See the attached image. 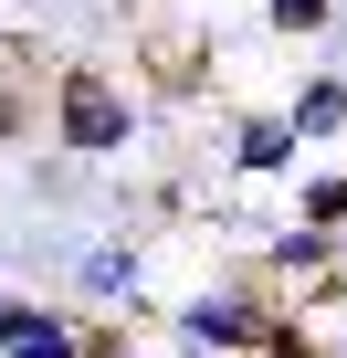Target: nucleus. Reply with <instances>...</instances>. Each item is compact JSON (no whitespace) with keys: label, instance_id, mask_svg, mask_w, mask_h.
Listing matches in <instances>:
<instances>
[{"label":"nucleus","instance_id":"obj_12","mask_svg":"<svg viewBox=\"0 0 347 358\" xmlns=\"http://www.w3.org/2000/svg\"><path fill=\"white\" fill-rule=\"evenodd\" d=\"M0 306H11V295H0Z\"/></svg>","mask_w":347,"mask_h":358},{"label":"nucleus","instance_id":"obj_11","mask_svg":"<svg viewBox=\"0 0 347 358\" xmlns=\"http://www.w3.org/2000/svg\"><path fill=\"white\" fill-rule=\"evenodd\" d=\"M22 11H43V0H22Z\"/></svg>","mask_w":347,"mask_h":358},{"label":"nucleus","instance_id":"obj_10","mask_svg":"<svg viewBox=\"0 0 347 358\" xmlns=\"http://www.w3.org/2000/svg\"><path fill=\"white\" fill-rule=\"evenodd\" d=\"M168 358H200V348H168Z\"/></svg>","mask_w":347,"mask_h":358},{"label":"nucleus","instance_id":"obj_4","mask_svg":"<svg viewBox=\"0 0 347 358\" xmlns=\"http://www.w3.org/2000/svg\"><path fill=\"white\" fill-rule=\"evenodd\" d=\"M74 295L137 316V306H147V253H137V243H84V253H74Z\"/></svg>","mask_w":347,"mask_h":358},{"label":"nucleus","instance_id":"obj_2","mask_svg":"<svg viewBox=\"0 0 347 358\" xmlns=\"http://www.w3.org/2000/svg\"><path fill=\"white\" fill-rule=\"evenodd\" d=\"M53 137H64L74 158H116V148L137 137V95H126L105 64H64V74H53Z\"/></svg>","mask_w":347,"mask_h":358},{"label":"nucleus","instance_id":"obj_6","mask_svg":"<svg viewBox=\"0 0 347 358\" xmlns=\"http://www.w3.org/2000/svg\"><path fill=\"white\" fill-rule=\"evenodd\" d=\"M274 116L295 127V148H326V137H347V74H305V85H295Z\"/></svg>","mask_w":347,"mask_h":358},{"label":"nucleus","instance_id":"obj_1","mask_svg":"<svg viewBox=\"0 0 347 358\" xmlns=\"http://www.w3.org/2000/svg\"><path fill=\"white\" fill-rule=\"evenodd\" d=\"M168 348H200V358H305V327L253 274H221V285H190L168 306Z\"/></svg>","mask_w":347,"mask_h":358},{"label":"nucleus","instance_id":"obj_3","mask_svg":"<svg viewBox=\"0 0 347 358\" xmlns=\"http://www.w3.org/2000/svg\"><path fill=\"white\" fill-rule=\"evenodd\" d=\"M84 348H95V327L74 306H43V295L0 306V358H84Z\"/></svg>","mask_w":347,"mask_h":358},{"label":"nucleus","instance_id":"obj_7","mask_svg":"<svg viewBox=\"0 0 347 358\" xmlns=\"http://www.w3.org/2000/svg\"><path fill=\"white\" fill-rule=\"evenodd\" d=\"M263 274H284V285H326V274H337V232H316V222H284V232L263 243Z\"/></svg>","mask_w":347,"mask_h":358},{"label":"nucleus","instance_id":"obj_5","mask_svg":"<svg viewBox=\"0 0 347 358\" xmlns=\"http://www.w3.org/2000/svg\"><path fill=\"white\" fill-rule=\"evenodd\" d=\"M232 169H242V179H295L305 148H295V127H284L274 106H253V116H232Z\"/></svg>","mask_w":347,"mask_h":358},{"label":"nucleus","instance_id":"obj_8","mask_svg":"<svg viewBox=\"0 0 347 358\" xmlns=\"http://www.w3.org/2000/svg\"><path fill=\"white\" fill-rule=\"evenodd\" d=\"M295 222H316V232H337V222H347V169L305 179V190H295Z\"/></svg>","mask_w":347,"mask_h":358},{"label":"nucleus","instance_id":"obj_9","mask_svg":"<svg viewBox=\"0 0 347 358\" xmlns=\"http://www.w3.org/2000/svg\"><path fill=\"white\" fill-rule=\"evenodd\" d=\"M326 11H337V0H263V32L274 43H305V32H326Z\"/></svg>","mask_w":347,"mask_h":358}]
</instances>
